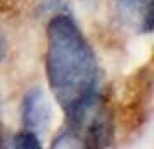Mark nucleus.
Listing matches in <instances>:
<instances>
[{
  "mask_svg": "<svg viewBox=\"0 0 154 149\" xmlns=\"http://www.w3.org/2000/svg\"><path fill=\"white\" fill-rule=\"evenodd\" d=\"M14 146L16 147H23V149H36L40 147V137L28 132V130H23L21 134L16 135Z\"/></svg>",
  "mask_w": 154,
  "mask_h": 149,
  "instance_id": "7ed1b4c3",
  "label": "nucleus"
},
{
  "mask_svg": "<svg viewBox=\"0 0 154 149\" xmlns=\"http://www.w3.org/2000/svg\"><path fill=\"white\" fill-rule=\"evenodd\" d=\"M45 73L66 116L99 97L97 59L71 16L57 14L47 24Z\"/></svg>",
  "mask_w": 154,
  "mask_h": 149,
  "instance_id": "f257e3e1",
  "label": "nucleus"
},
{
  "mask_svg": "<svg viewBox=\"0 0 154 149\" xmlns=\"http://www.w3.org/2000/svg\"><path fill=\"white\" fill-rule=\"evenodd\" d=\"M21 120L23 128L38 137L49 130L52 121V107L40 87H35L26 92L21 106Z\"/></svg>",
  "mask_w": 154,
  "mask_h": 149,
  "instance_id": "f03ea898",
  "label": "nucleus"
},
{
  "mask_svg": "<svg viewBox=\"0 0 154 149\" xmlns=\"http://www.w3.org/2000/svg\"><path fill=\"white\" fill-rule=\"evenodd\" d=\"M118 2L133 11H142V7H151V0H118Z\"/></svg>",
  "mask_w": 154,
  "mask_h": 149,
  "instance_id": "20e7f679",
  "label": "nucleus"
},
{
  "mask_svg": "<svg viewBox=\"0 0 154 149\" xmlns=\"http://www.w3.org/2000/svg\"><path fill=\"white\" fill-rule=\"evenodd\" d=\"M5 56H7V42H5V36L0 31V63L5 59Z\"/></svg>",
  "mask_w": 154,
  "mask_h": 149,
  "instance_id": "39448f33",
  "label": "nucleus"
}]
</instances>
